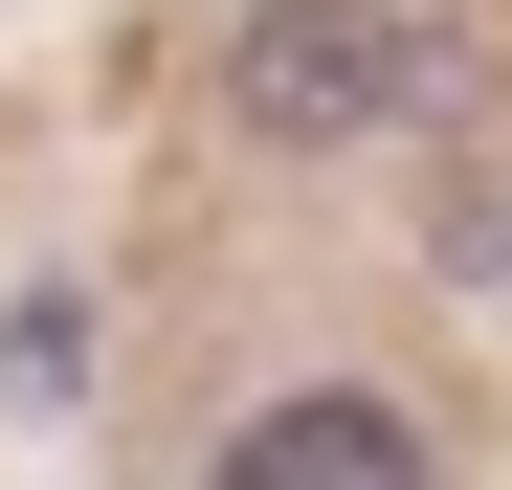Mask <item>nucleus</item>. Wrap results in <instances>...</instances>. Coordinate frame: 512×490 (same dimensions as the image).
I'll use <instances>...</instances> for the list:
<instances>
[{"label": "nucleus", "instance_id": "obj_1", "mask_svg": "<svg viewBox=\"0 0 512 490\" xmlns=\"http://www.w3.org/2000/svg\"><path fill=\"white\" fill-rule=\"evenodd\" d=\"M468 112V0H245L201 45V156L245 179H357Z\"/></svg>", "mask_w": 512, "mask_h": 490}, {"label": "nucleus", "instance_id": "obj_2", "mask_svg": "<svg viewBox=\"0 0 512 490\" xmlns=\"http://www.w3.org/2000/svg\"><path fill=\"white\" fill-rule=\"evenodd\" d=\"M179 490H446V401L401 357H268L179 424Z\"/></svg>", "mask_w": 512, "mask_h": 490}]
</instances>
